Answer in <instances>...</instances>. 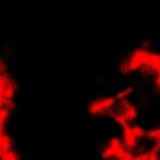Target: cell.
Wrapping results in <instances>:
<instances>
[{
    "mask_svg": "<svg viewBox=\"0 0 160 160\" xmlns=\"http://www.w3.org/2000/svg\"><path fill=\"white\" fill-rule=\"evenodd\" d=\"M151 51H149L146 48H138L135 49L129 58L121 64L120 69L122 72H129V71H138L142 70L150 60Z\"/></svg>",
    "mask_w": 160,
    "mask_h": 160,
    "instance_id": "1",
    "label": "cell"
},
{
    "mask_svg": "<svg viewBox=\"0 0 160 160\" xmlns=\"http://www.w3.org/2000/svg\"><path fill=\"white\" fill-rule=\"evenodd\" d=\"M15 95V82L9 78L5 71L4 62L0 60V108L14 106L12 99Z\"/></svg>",
    "mask_w": 160,
    "mask_h": 160,
    "instance_id": "2",
    "label": "cell"
},
{
    "mask_svg": "<svg viewBox=\"0 0 160 160\" xmlns=\"http://www.w3.org/2000/svg\"><path fill=\"white\" fill-rule=\"evenodd\" d=\"M116 102V98H101L95 101H91L88 106V111L92 115H100L112 108V105Z\"/></svg>",
    "mask_w": 160,
    "mask_h": 160,
    "instance_id": "3",
    "label": "cell"
},
{
    "mask_svg": "<svg viewBox=\"0 0 160 160\" xmlns=\"http://www.w3.org/2000/svg\"><path fill=\"white\" fill-rule=\"evenodd\" d=\"M125 149L122 141L119 138H112L109 140V144L104 148V150L101 151V158L105 160H111V159H116L118 155Z\"/></svg>",
    "mask_w": 160,
    "mask_h": 160,
    "instance_id": "4",
    "label": "cell"
},
{
    "mask_svg": "<svg viewBox=\"0 0 160 160\" xmlns=\"http://www.w3.org/2000/svg\"><path fill=\"white\" fill-rule=\"evenodd\" d=\"M122 144L128 150L134 149L138 144V138L134 135V132L131 130V125L122 128Z\"/></svg>",
    "mask_w": 160,
    "mask_h": 160,
    "instance_id": "5",
    "label": "cell"
},
{
    "mask_svg": "<svg viewBox=\"0 0 160 160\" xmlns=\"http://www.w3.org/2000/svg\"><path fill=\"white\" fill-rule=\"evenodd\" d=\"M120 101H121V110L119 112H121L126 118L128 121H131L132 119H135L138 116V109L125 99L120 100Z\"/></svg>",
    "mask_w": 160,
    "mask_h": 160,
    "instance_id": "6",
    "label": "cell"
},
{
    "mask_svg": "<svg viewBox=\"0 0 160 160\" xmlns=\"http://www.w3.org/2000/svg\"><path fill=\"white\" fill-rule=\"evenodd\" d=\"M149 74H155L160 71V54L159 52H151L149 64L142 69Z\"/></svg>",
    "mask_w": 160,
    "mask_h": 160,
    "instance_id": "7",
    "label": "cell"
},
{
    "mask_svg": "<svg viewBox=\"0 0 160 160\" xmlns=\"http://www.w3.org/2000/svg\"><path fill=\"white\" fill-rule=\"evenodd\" d=\"M10 111H11V109H10L9 106H2V108H0V126H4V124L6 122Z\"/></svg>",
    "mask_w": 160,
    "mask_h": 160,
    "instance_id": "8",
    "label": "cell"
},
{
    "mask_svg": "<svg viewBox=\"0 0 160 160\" xmlns=\"http://www.w3.org/2000/svg\"><path fill=\"white\" fill-rule=\"evenodd\" d=\"M114 119H115V121L120 125V126H122V128H126V126H129V121L126 120V118L121 114V112H115L114 115Z\"/></svg>",
    "mask_w": 160,
    "mask_h": 160,
    "instance_id": "9",
    "label": "cell"
},
{
    "mask_svg": "<svg viewBox=\"0 0 160 160\" xmlns=\"http://www.w3.org/2000/svg\"><path fill=\"white\" fill-rule=\"evenodd\" d=\"M116 160H134V155L131 154L130 150H128V149L125 148V149L118 155Z\"/></svg>",
    "mask_w": 160,
    "mask_h": 160,
    "instance_id": "10",
    "label": "cell"
},
{
    "mask_svg": "<svg viewBox=\"0 0 160 160\" xmlns=\"http://www.w3.org/2000/svg\"><path fill=\"white\" fill-rule=\"evenodd\" d=\"M0 160H20V158H19V154L15 150H10V151L5 152L0 158Z\"/></svg>",
    "mask_w": 160,
    "mask_h": 160,
    "instance_id": "11",
    "label": "cell"
},
{
    "mask_svg": "<svg viewBox=\"0 0 160 160\" xmlns=\"http://www.w3.org/2000/svg\"><path fill=\"white\" fill-rule=\"evenodd\" d=\"M131 130L134 132V135L139 139V138H142L144 135H146V131L144 128H141L140 125H131Z\"/></svg>",
    "mask_w": 160,
    "mask_h": 160,
    "instance_id": "12",
    "label": "cell"
},
{
    "mask_svg": "<svg viewBox=\"0 0 160 160\" xmlns=\"http://www.w3.org/2000/svg\"><path fill=\"white\" fill-rule=\"evenodd\" d=\"M146 136H149L150 139H155V140H160V126L151 129L149 131H146Z\"/></svg>",
    "mask_w": 160,
    "mask_h": 160,
    "instance_id": "13",
    "label": "cell"
},
{
    "mask_svg": "<svg viewBox=\"0 0 160 160\" xmlns=\"http://www.w3.org/2000/svg\"><path fill=\"white\" fill-rule=\"evenodd\" d=\"M131 91H132V86H128L125 90L120 91V92H119V94H118L115 98H116V100H118V99H119V100H124V98H125L128 94H130Z\"/></svg>",
    "mask_w": 160,
    "mask_h": 160,
    "instance_id": "14",
    "label": "cell"
},
{
    "mask_svg": "<svg viewBox=\"0 0 160 160\" xmlns=\"http://www.w3.org/2000/svg\"><path fill=\"white\" fill-rule=\"evenodd\" d=\"M148 159H149V151L148 152H141V154L134 156V160H148Z\"/></svg>",
    "mask_w": 160,
    "mask_h": 160,
    "instance_id": "15",
    "label": "cell"
},
{
    "mask_svg": "<svg viewBox=\"0 0 160 160\" xmlns=\"http://www.w3.org/2000/svg\"><path fill=\"white\" fill-rule=\"evenodd\" d=\"M155 84L158 88H160V71L156 72V76H155Z\"/></svg>",
    "mask_w": 160,
    "mask_h": 160,
    "instance_id": "16",
    "label": "cell"
},
{
    "mask_svg": "<svg viewBox=\"0 0 160 160\" xmlns=\"http://www.w3.org/2000/svg\"><path fill=\"white\" fill-rule=\"evenodd\" d=\"M2 132H4V126H0V138H1ZM2 155H4V152H2V150H1V146H0V158H1Z\"/></svg>",
    "mask_w": 160,
    "mask_h": 160,
    "instance_id": "17",
    "label": "cell"
},
{
    "mask_svg": "<svg viewBox=\"0 0 160 160\" xmlns=\"http://www.w3.org/2000/svg\"><path fill=\"white\" fill-rule=\"evenodd\" d=\"M155 146H156V148L160 150V140H156V144H155Z\"/></svg>",
    "mask_w": 160,
    "mask_h": 160,
    "instance_id": "18",
    "label": "cell"
}]
</instances>
